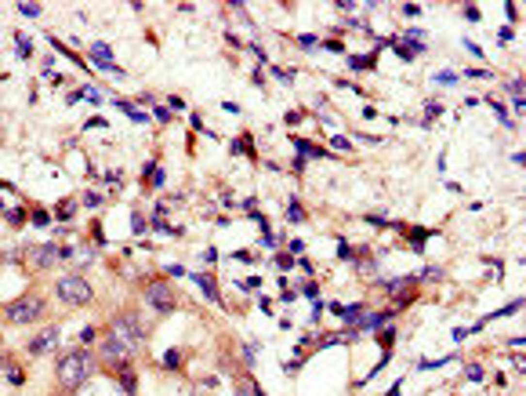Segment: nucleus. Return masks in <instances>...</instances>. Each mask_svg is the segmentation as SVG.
<instances>
[{
	"label": "nucleus",
	"mask_w": 526,
	"mask_h": 396,
	"mask_svg": "<svg viewBox=\"0 0 526 396\" xmlns=\"http://www.w3.org/2000/svg\"><path fill=\"white\" fill-rule=\"evenodd\" d=\"M388 396H399V382H395V385H392V389H388Z\"/></svg>",
	"instance_id": "51"
},
{
	"label": "nucleus",
	"mask_w": 526,
	"mask_h": 396,
	"mask_svg": "<svg viewBox=\"0 0 526 396\" xmlns=\"http://www.w3.org/2000/svg\"><path fill=\"white\" fill-rule=\"evenodd\" d=\"M109 334L113 338H120L127 349H138L142 342H146V327H142V320L134 313H116L109 324Z\"/></svg>",
	"instance_id": "2"
},
{
	"label": "nucleus",
	"mask_w": 526,
	"mask_h": 396,
	"mask_svg": "<svg viewBox=\"0 0 526 396\" xmlns=\"http://www.w3.org/2000/svg\"><path fill=\"white\" fill-rule=\"evenodd\" d=\"M18 15H26V18H36V15H40V4H18Z\"/></svg>",
	"instance_id": "29"
},
{
	"label": "nucleus",
	"mask_w": 526,
	"mask_h": 396,
	"mask_svg": "<svg viewBox=\"0 0 526 396\" xmlns=\"http://www.w3.org/2000/svg\"><path fill=\"white\" fill-rule=\"evenodd\" d=\"M164 363H167V371H174V367L181 363V353H178V349H171V353L164 356Z\"/></svg>",
	"instance_id": "28"
},
{
	"label": "nucleus",
	"mask_w": 526,
	"mask_h": 396,
	"mask_svg": "<svg viewBox=\"0 0 526 396\" xmlns=\"http://www.w3.org/2000/svg\"><path fill=\"white\" fill-rule=\"evenodd\" d=\"M29 222H33V225H48V211H40V207H36L33 215H29Z\"/></svg>",
	"instance_id": "31"
},
{
	"label": "nucleus",
	"mask_w": 526,
	"mask_h": 396,
	"mask_svg": "<svg viewBox=\"0 0 526 396\" xmlns=\"http://www.w3.org/2000/svg\"><path fill=\"white\" fill-rule=\"evenodd\" d=\"M301 251H305V240H291V255L301 258Z\"/></svg>",
	"instance_id": "42"
},
{
	"label": "nucleus",
	"mask_w": 526,
	"mask_h": 396,
	"mask_svg": "<svg viewBox=\"0 0 526 396\" xmlns=\"http://www.w3.org/2000/svg\"><path fill=\"white\" fill-rule=\"evenodd\" d=\"M73 215V200H66V204H58V218H69Z\"/></svg>",
	"instance_id": "40"
},
{
	"label": "nucleus",
	"mask_w": 526,
	"mask_h": 396,
	"mask_svg": "<svg viewBox=\"0 0 526 396\" xmlns=\"http://www.w3.org/2000/svg\"><path fill=\"white\" fill-rule=\"evenodd\" d=\"M91 353H83V349H69V353L58 356V382H62V389H80L83 382L91 378Z\"/></svg>",
	"instance_id": "1"
},
{
	"label": "nucleus",
	"mask_w": 526,
	"mask_h": 396,
	"mask_svg": "<svg viewBox=\"0 0 526 396\" xmlns=\"http://www.w3.org/2000/svg\"><path fill=\"white\" fill-rule=\"evenodd\" d=\"M83 95H87V102H91V105H98V102H102V91H98V87H87Z\"/></svg>",
	"instance_id": "35"
},
{
	"label": "nucleus",
	"mask_w": 526,
	"mask_h": 396,
	"mask_svg": "<svg viewBox=\"0 0 526 396\" xmlns=\"http://www.w3.org/2000/svg\"><path fill=\"white\" fill-rule=\"evenodd\" d=\"M91 62H95V66H102V69L109 73L113 66H116V62H113V48H109V44H102V40H98V44H91Z\"/></svg>",
	"instance_id": "9"
},
{
	"label": "nucleus",
	"mask_w": 526,
	"mask_h": 396,
	"mask_svg": "<svg viewBox=\"0 0 526 396\" xmlns=\"http://www.w3.org/2000/svg\"><path fill=\"white\" fill-rule=\"evenodd\" d=\"M432 80L443 84V87H454V84H457V73H454V69H439V73H432Z\"/></svg>",
	"instance_id": "17"
},
{
	"label": "nucleus",
	"mask_w": 526,
	"mask_h": 396,
	"mask_svg": "<svg viewBox=\"0 0 526 396\" xmlns=\"http://www.w3.org/2000/svg\"><path fill=\"white\" fill-rule=\"evenodd\" d=\"M330 142H334V149H338V153H352V142H348L345 135H334Z\"/></svg>",
	"instance_id": "23"
},
{
	"label": "nucleus",
	"mask_w": 526,
	"mask_h": 396,
	"mask_svg": "<svg viewBox=\"0 0 526 396\" xmlns=\"http://www.w3.org/2000/svg\"><path fill=\"white\" fill-rule=\"evenodd\" d=\"M301 291H305V294H309V298H316V291H319V287H316V280H309V284H305V287H301Z\"/></svg>",
	"instance_id": "47"
},
{
	"label": "nucleus",
	"mask_w": 526,
	"mask_h": 396,
	"mask_svg": "<svg viewBox=\"0 0 526 396\" xmlns=\"http://www.w3.org/2000/svg\"><path fill=\"white\" fill-rule=\"evenodd\" d=\"M236 396H250V385H247V389H243V393H236Z\"/></svg>",
	"instance_id": "52"
},
{
	"label": "nucleus",
	"mask_w": 526,
	"mask_h": 396,
	"mask_svg": "<svg viewBox=\"0 0 526 396\" xmlns=\"http://www.w3.org/2000/svg\"><path fill=\"white\" fill-rule=\"evenodd\" d=\"M425 105H428V109H425V124H432V120L443 113V102H436V98H432V102H425Z\"/></svg>",
	"instance_id": "21"
},
{
	"label": "nucleus",
	"mask_w": 526,
	"mask_h": 396,
	"mask_svg": "<svg viewBox=\"0 0 526 396\" xmlns=\"http://www.w3.org/2000/svg\"><path fill=\"white\" fill-rule=\"evenodd\" d=\"M464 77H472V80H490V69H483V66H479V69H468Z\"/></svg>",
	"instance_id": "32"
},
{
	"label": "nucleus",
	"mask_w": 526,
	"mask_h": 396,
	"mask_svg": "<svg viewBox=\"0 0 526 396\" xmlns=\"http://www.w3.org/2000/svg\"><path fill=\"white\" fill-rule=\"evenodd\" d=\"M392 342H395V331H378V345H385V353L392 349Z\"/></svg>",
	"instance_id": "26"
},
{
	"label": "nucleus",
	"mask_w": 526,
	"mask_h": 396,
	"mask_svg": "<svg viewBox=\"0 0 526 396\" xmlns=\"http://www.w3.org/2000/svg\"><path fill=\"white\" fill-rule=\"evenodd\" d=\"M200 258H203V262H214V258H218V251H214V247H207V251H200Z\"/></svg>",
	"instance_id": "49"
},
{
	"label": "nucleus",
	"mask_w": 526,
	"mask_h": 396,
	"mask_svg": "<svg viewBox=\"0 0 526 396\" xmlns=\"http://www.w3.org/2000/svg\"><path fill=\"white\" fill-rule=\"evenodd\" d=\"M66 258H73V251L69 247H55V243H40V247L29 251V262H33L36 269H48V265L66 262Z\"/></svg>",
	"instance_id": "6"
},
{
	"label": "nucleus",
	"mask_w": 526,
	"mask_h": 396,
	"mask_svg": "<svg viewBox=\"0 0 526 396\" xmlns=\"http://www.w3.org/2000/svg\"><path fill=\"white\" fill-rule=\"evenodd\" d=\"M240 287H247V291H258V287H262V276H247Z\"/></svg>",
	"instance_id": "37"
},
{
	"label": "nucleus",
	"mask_w": 526,
	"mask_h": 396,
	"mask_svg": "<svg viewBox=\"0 0 526 396\" xmlns=\"http://www.w3.org/2000/svg\"><path fill=\"white\" fill-rule=\"evenodd\" d=\"M505 15H508V22H515V15H519V7H515V4H505Z\"/></svg>",
	"instance_id": "50"
},
{
	"label": "nucleus",
	"mask_w": 526,
	"mask_h": 396,
	"mask_svg": "<svg viewBox=\"0 0 526 396\" xmlns=\"http://www.w3.org/2000/svg\"><path fill=\"white\" fill-rule=\"evenodd\" d=\"M464 375H468V382H483V367H479V363H468Z\"/></svg>",
	"instance_id": "27"
},
{
	"label": "nucleus",
	"mask_w": 526,
	"mask_h": 396,
	"mask_svg": "<svg viewBox=\"0 0 526 396\" xmlns=\"http://www.w3.org/2000/svg\"><path fill=\"white\" fill-rule=\"evenodd\" d=\"M348 66H352V69H374V55H352Z\"/></svg>",
	"instance_id": "18"
},
{
	"label": "nucleus",
	"mask_w": 526,
	"mask_h": 396,
	"mask_svg": "<svg viewBox=\"0 0 526 396\" xmlns=\"http://www.w3.org/2000/svg\"><path fill=\"white\" fill-rule=\"evenodd\" d=\"M127 356H131V349L124 345L120 338H102V360L105 363H113V367H120V363H127Z\"/></svg>",
	"instance_id": "8"
},
{
	"label": "nucleus",
	"mask_w": 526,
	"mask_h": 396,
	"mask_svg": "<svg viewBox=\"0 0 526 396\" xmlns=\"http://www.w3.org/2000/svg\"><path fill=\"white\" fill-rule=\"evenodd\" d=\"M490 105H493V113H497V120H501V124H512V117H508V109H505V105H497V102H490Z\"/></svg>",
	"instance_id": "33"
},
{
	"label": "nucleus",
	"mask_w": 526,
	"mask_h": 396,
	"mask_svg": "<svg viewBox=\"0 0 526 396\" xmlns=\"http://www.w3.org/2000/svg\"><path fill=\"white\" fill-rule=\"evenodd\" d=\"M338 258H341V262H356V251L348 247L345 240H341V243H338Z\"/></svg>",
	"instance_id": "24"
},
{
	"label": "nucleus",
	"mask_w": 526,
	"mask_h": 396,
	"mask_svg": "<svg viewBox=\"0 0 526 396\" xmlns=\"http://www.w3.org/2000/svg\"><path fill=\"white\" fill-rule=\"evenodd\" d=\"M341 320H345V324H360L363 316H367V306H363V302H352V306H341V313H338Z\"/></svg>",
	"instance_id": "12"
},
{
	"label": "nucleus",
	"mask_w": 526,
	"mask_h": 396,
	"mask_svg": "<svg viewBox=\"0 0 526 396\" xmlns=\"http://www.w3.org/2000/svg\"><path fill=\"white\" fill-rule=\"evenodd\" d=\"M287 218H291V222H305V207H301L298 200L287 204Z\"/></svg>",
	"instance_id": "20"
},
{
	"label": "nucleus",
	"mask_w": 526,
	"mask_h": 396,
	"mask_svg": "<svg viewBox=\"0 0 526 396\" xmlns=\"http://www.w3.org/2000/svg\"><path fill=\"white\" fill-rule=\"evenodd\" d=\"M15 44H18V55H22V58H29V55H33V40H29L26 33H18V36H15Z\"/></svg>",
	"instance_id": "19"
},
{
	"label": "nucleus",
	"mask_w": 526,
	"mask_h": 396,
	"mask_svg": "<svg viewBox=\"0 0 526 396\" xmlns=\"http://www.w3.org/2000/svg\"><path fill=\"white\" fill-rule=\"evenodd\" d=\"M291 142H294V149L301 153V160H305V156H323V149L309 146V142H305V138H298V135H291Z\"/></svg>",
	"instance_id": "13"
},
{
	"label": "nucleus",
	"mask_w": 526,
	"mask_h": 396,
	"mask_svg": "<svg viewBox=\"0 0 526 396\" xmlns=\"http://www.w3.org/2000/svg\"><path fill=\"white\" fill-rule=\"evenodd\" d=\"M167 105H171V113H181V109H185V102H181L178 95H174V98H171V102H167Z\"/></svg>",
	"instance_id": "46"
},
{
	"label": "nucleus",
	"mask_w": 526,
	"mask_h": 396,
	"mask_svg": "<svg viewBox=\"0 0 526 396\" xmlns=\"http://www.w3.org/2000/svg\"><path fill=\"white\" fill-rule=\"evenodd\" d=\"M58 338H62V331H58V327H44L40 334H33V338H29V345H26V349H29L33 356H44L48 349H55V345H58Z\"/></svg>",
	"instance_id": "7"
},
{
	"label": "nucleus",
	"mask_w": 526,
	"mask_h": 396,
	"mask_svg": "<svg viewBox=\"0 0 526 396\" xmlns=\"http://www.w3.org/2000/svg\"><path fill=\"white\" fill-rule=\"evenodd\" d=\"M356 273H360L363 280H374L378 276V265L370 262V258H356Z\"/></svg>",
	"instance_id": "14"
},
{
	"label": "nucleus",
	"mask_w": 526,
	"mask_h": 396,
	"mask_svg": "<svg viewBox=\"0 0 526 396\" xmlns=\"http://www.w3.org/2000/svg\"><path fill=\"white\" fill-rule=\"evenodd\" d=\"M403 15H407V18H414V15H421V7H417V4H407V7H403Z\"/></svg>",
	"instance_id": "48"
},
{
	"label": "nucleus",
	"mask_w": 526,
	"mask_h": 396,
	"mask_svg": "<svg viewBox=\"0 0 526 396\" xmlns=\"http://www.w3.org/2000/svg\"><path fill=\"white\" fill-rule=\"evenodd\" d=\"M367 222H370V225H392L385 215H367Z\"/></svg>",
	"instance_id": "41"
},
{
	"label": "nucleus",
	"mask_w": 526,
	"mask_h": 396,
	"mask_svg": "<svg viewBox=\"0 0 526 396\" xmlns=\"http://www.w3.org/2000/svg\"><path fill=\"white\" fill-rule=\"evenodd\" d=\"M120 385H124L127 396H134V371L127 367V363H120Z\"/></svg>",
	"instance_id": "15"
},
{
	"label": "nucleus",
	"mask_w": 526,
	"mask_h": 396,
	"mask_svg": "<svg viewBox=\"0 0 526 396\" xmlns=\"http://www.w3.org/2000/svg\"><path fill=\"white\" fill-rule=\"evenodd\" d=\"M196 287H200L203 294H207L211 302H222V294H218V284H214V276H211V273H196Z\"/></svg>",
	"instance_id": "11"
},
{
	"label": "nucleus",
	"mask_w": 526,
	"mask_h": 396,
	"mask_svg": "<svg viewBox=\"0 0 526 396\" xmlns=\"http://www.w3.org/2000/svg\"><path fill=\"white\" fill-rule=\"evenodd\" d=\"M152 113H156V120H160V124H167V120H171V109H164V105H156Z\"/></svg>",
	"instance_id": "39"
},
{
	"label": "nucleus",
	"mask_w": 526,
	"mask_h": 396,
	"mask_svg": "<svg viewBox=\"0 0 526 396\" xmlns=\"http://www.w3.org/2000/svg\"><path fill=\"white\" fill-rule=\"evenodd\" d=\"M146 302H149V309H156V313H171L174 309L171 284H167V280H152V284L146 287Z\"/></svg>",
	"instance_id": "5"
},
{
	"label": "nucleus",
	"mask_w": 526,
	"mask_h": 396,
	"mask_svg": "<svg viewBox=\"0 0 526 396\" xmlns=\"http://www.w3.org/2000/svg\"><path fill=\"white\" fill-rule=\"evenodd\" d=\"M450 360H454V356H439V360H421L417 367H421V371H436V367H443V363H450Z\"/></svg>",
	"instance_id": "22"
},
{
	"label": "nucleus",
	"mask_w": 526,
	"mask_h": 396,
	"mask_svg": "<svg viewBox=\"0 0 526 396\" xmlns=\"http://www.w3.org/2000/svg\"><path fill=\"white\" fill-rule=\"evenodd\" d=\"M131 229H134V233H146V218H142V215H134V222H131Z\"/></svg>",
	"instance_id": "44"
},
{
	"label": "nucleus",
	"mask_w": 526,
	"mask_h": 396,
	"mask_svg": "<svg viewBox=\"0 0 526 396\" xmlns=\"http://www.w3.org/2000/svg\"><path fill=\"white\" fill-rule=\"evenodd\" d=\"M417 284V276H395V280H378V287L385 294H399V291H407V287H414Z\"/></svg>",
	"instance_id": "10"
},
{
	"label": "nucleus",
	"mask_w": 526,
	"mask_h": 396,
	"mask_svg": "<svg viewBox=\"0 0 526 396\" xmlns=\"http://www.w3.org/2000/svg\"><path fill=\"white\" fill-rule=\"evenodd\" d=\"M102 204V193H83V207H98Z\"/></svg>",
	"instance_id": "30"
},
{
	"label": "nucleus",
	"mask_w": 526,
	"mask_h": 396,
	"mask_svg": "<svg viewBox=\"0 0 526 396\" xmlns=\"http://www.w3.org/2000/svg\"><path fill=\"white\" fill-rule=\"evenodd\" d=\"M276 262H279V269H291V265H294V255H279Z\"/></svg>",
	"instance_id": "45"
},
{
	"label": "nucleus",
	"mask_w": 526,
	"mask_h": 396,
	"mask_svg": "<svg viewBox=\"0 0 526 396\" xmlns=\"http://www.w3.org/2000/svg\"><path fill=\"white\" fill-rule=\"evenodd\" d=\"M22 218H26L22 211H7V222H11V225H22Z\"/></svg>",
	"instance_id": "43"
},
{
	"label": "nucleus",
	"mask_w": 526,
	"mask_h": 396,
	"mask_svg": "<svg viewBox=\"0 0 526 396\" xmlns=\"http://www.w3.org/2000/svg\"><path fill=\"white\" fill-rule=\"evenodd\" d=\"M464 48H468V55H476V58H483V48H479L476 40H464Z\"/></svg>",
	"instance_id": "38"
},
{
	"label": "nucleus",
	"mask_w": 526,
	"mask_h": 396,
	"mask_svg": "<svg viewBox=\"0 0 526 396\" xmlns=\"http://www.w3.org/2000/svg\"><path fill=\"white\" fill-rule=\"evenodd\" d=\"M464 18H468V22H479V7H476V4H464Z\"/></svg>",
	"instance_id": "36"
},
{
	"label": "nucleus",
	"mask_w": 526,
	"mask_h": 396,
	"mask_svg": "<svg viewBox=\"0 0 526 396\" xmlns=\"http://www.w3.org/2000/svg\"><path fill=\"white\" fill-rule=\"evenodd\" d=\"M55 294L62 302H69V306H87L91 302V284L80 276V273H69V276L55 280Z\"/></svg>",
	"instance_id": "3"
},
{
	"label": "nucleus",
	"mask_w": 526,
	"mask_h": 396,
	"mask_svg": "<svg viewBox=\"0 0 526 396\" xmlns=\"http://www.w3.org/2000/svg\"><path fill=\"white\" fill-rule=\"evenodd\" d=\"M116 105H120V109H124L127 117L134 120V124H146V120H149V117H146V113H142V109H134V102H116Z\"/></svg>",
	"instance_id": "16"
},
{
	"label": "nucleus",
	"mask_w": 526,
	"mask_h": 396,
	"mask_svg": "<svg viewBox=\"0 0 526 396\" xmlns=\"http://www.w3.org/2000/svg\"><path fill=\"white\" fill-rule=\"evenodd\" d=\"M95 338H98V334H95V327H83V331H80V342H83V345H91Z\"/></svg>",
	"instance_id": "34"
},
{
	"label": "nucleus",
	"mask_w": 526,
	"mask_h": 396,
	"mask_svg": "<svg viewBox=\"0 0 526 396\" xmlns=\"http://www.w3.org/2000/svg\"><path fill=\"white\" fill-rule=\"evenodd\" d=\"M40 316H44V298H36V294H26V298L4 306L7 324H33V320H40Z\"/></svg>",
	"instance_id": "4"
},
{
	"label": "nucleus",
	"mask_w": 526,
	"mask_h": 396,
	"mask_svg": "<svg viewBox=\"0 0 526 396\" xmlns=\"http://www.w3.org/2000/svg\"><path fill=\"white\" fill-rule=\"evenodd\" d=\"M421 280H443V269H439V265H425V269H421Z\"/></svg>",
	"instance_id": "25"
}]
</instances>
